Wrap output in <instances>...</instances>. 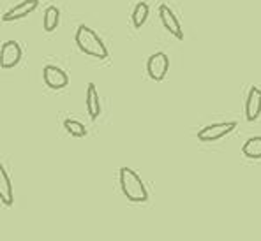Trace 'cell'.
<instances>
[{
    "label": "cell",
    "instance_id": "obj_8",
    "mask_svg": "<svg viewBox=\"0 0 261 241\" xmlns=\"http://www.w3.org/2000/svg\"><path fill=\"white\" fill-rule=\"evenodd\" d=\"M159 18H161V23H163V26L168 30V32L173 34V36L178 41L184 39V32H182V26H180L178 18H176L173 11H171L168 6H164V4L159 7Z\"/></svg>",
    "mask_w": 261,
    "mask_h": 241
},
{
    "label": "cell",
    "instance_id": "obj_4",
    "mask_svg": "<svg viewBox=\"0 0 261 241\" xmlns=\"http://www.w3.org/2000/svg\"><path fill=\"white\" fill-rule=\"evenodd\" d=\"M168 69H170V58L163 51L153 53L150 58L147 60V72L153 81H163L164 76L168 74Z\"/></svg>",
    "mask_w": 261,
    "mask_h": 241
},
{
    "label": "cell",
    "instance_id": "obj_9",
    "mask_svg": "<svg viewBox=\"0 0 261 241\" xmlns=\"http://www.w3.org/2000/svg\"><path fill=\"white\" fill-rule=\"evenodd\" d=\"M261 114V90L258 86L249 88L247 99H245V118L249 122H256Z\"/></svg>",
    "mask_w": 261,
    "mask_h": 241
},
{
    "label": "cell",
    "instance_id": "obj_12",
    "mask_svg": "<svg viewBox=\"0 0 261 241\" xmlns=\"http://www.w3.org/2000/svg\"><path fill=\"white\" fill-rule=\"evenodd\" d=\"M148 14H150V7L147 2H138L133 11V26L134 28H141L147 23Z\"/></svg>",
    "mask_w": 261,
    "mask_h": 241
},
{
    "label": "cell",
    "instance_id": "obj_5",
    "mask_svg": "<svg viewBox=\"0 0 261 241\" xmlns=\"http://www.w3.org/2000/svg\"><path fill=\"white\" fill-rule=\"evenodd\" d=\"M21 46L16 41H7L2 44V51H0V66L2 69H13L20 64L21 60Z\"/></svg>",
    "mask_w": 261,
    "mask_h": 241
},
{
    "label": "cell",
    "instance_id": "obj_6",
    "mask_svg": "<svg viewBox=\"0 0 261 241\" xmlns=\"http://www.w3.org/2000/svg\"><path fill=\"white\" fill-rule=\"evenodd\" d=\"M43 79L46 86H49L51 90H62V88L69 85L67 72L57 66H46L43 69Z\"/></svg>",
    "mask_w": 261,
    "mask_h": 241
},
{
    "label": "cell",
    "instance_id": "obj_14",
    "mask_svg": "<svg viewBox=\"0 0 261 241\" xmlns=\"http://www.w3.org/2000/svg\"><path fill=\"white\" fill-rule=\"evenodd\" d=\"M59 20H60V11L57 9L55 6L46 7V11H44V30L46 32H53V30L59 26Z\"/></svg>",
    "mask_w": 261,
    "mask_h": 241
},
{
    "label": "cell",
    "instance_id": "obj_13",
    "mask_svg": "<svg viewBox=\"0 0 261 241\" xmlns=\"http://www.w3.org/2000/svg\"><path fill=\"white\" fill-rule=\"evenodd\" d=\"M242 154L247 159H261V136H254L245 141L242 146Z\"/></svg>",
    "mask_w": 261,
    "mask_h": 241
},
{
    "label": "cell",
    "instance_id": "obj_15",
    "mask_svg": "<svg viewBox=\"0 0 261 241\" xmlns=\"http://www.w3.org/2000/svg\"><path fill=\"white\" fill-rule=\"evenodd\" d=\"M64 129L74 137H85L87 136L85 125L80 124V122L74 120V118H67V120H64Z\"/></svg>",
    "mask_w": 261,
    "mask_h": 241
},
{
    "label": "cell",
    "instance_id": "obj_1",
    "mask_svg": "<svg viewBox=\"0 0 261 241\" xmlns=\"http://www.w3.org/2000/svg\"><path fill=\"white\" fill-rule=\"evenodd\" d=\"M76 46L80 48V51H83L88 56H94L97 60L108 58V48L101 41V37L97 36V32H94L92 28H88L87 25H80L74 36Z\"/></svg>",
    "mask_w": 261,
    "mask_h": 241
},
{
    "label": "cell",
    "instance_id": "obj_10",
    "mask_svg": "<svg viewBox=\"0 0 261 241\" xmlns=\"http://www.w3.org/2000/svg\"><path fill=\"white\" fill-rule=\"evenodd\" d=\"M87 111L92 120L99 118V114H101V102H99L97 88H95L94 83L87 86Z\"/></svg>",
    "mask_w": 261,
    "mask_h": 241
},
{
    "label": "cell",
    "instance_id": "obj_11",
    "mask_svg": "<svg viewBox=\"0 0 261 241\" xmlns=\"http://www.w3.org/2000/svg\"><path fill=\"white\" fill-rule=\"evenodd\" d=\"M0 199H2L4 206H13V185L7 171L4 169V166H0Z\"/></svg>",
    "mask_w": 261,
    "mask_h": 241
},
{
    "label": "cell",
    "instance_id": "obj_7",
    "mask_svg": "<svg viewBox=\"0 0 261 241\" xmlns=\"http://www.w3.org/2000/svg\"><path fill=\"white\" fill-rule=\"evenodd\" d=\"M37 6H39V0H23V2L18 4V6L11 7L9 11H6V13H4L2 21L9 23V21L21 20V18L29 16L30 13H34V11L37 9Z\"/></svg>",
    "mask_w": 261,
    "mask_h": 241
},
{
    "label": "cell",
    "instance_id": "obj_2",
    "mask_svg": "<svg viewBox=\"0 0 261 241\" xmlns=\"http://www.w3.org/2000/svg\"><path fill=\"white\" fill-rule=\"evenodd\" d=\"M118 179H120L122 194H124L130 202L148 201V192H147V189H145V183L136 171H133L130 167H120V171H118Z\"/></svg>",
    "mask_w": 261,
    "mask_h": 241
},
{
    "label": "cell",
    "instance_id": "obj_3",
    "mask_svg": "<svg viewBox=\"0 0 261 241\" xmlns=\"http://www.w3.org/2000/svg\"><path fill=\"white\" fill-rule=\"evenodd\" d=\"M237 129V122H221V124L206 125L205 129L198 132V139L203 143H210V141H217L221 137L228 136Z\"/></svg>",
    "mask_w": 261,
    "mask_h": 241
}]
</instances>
